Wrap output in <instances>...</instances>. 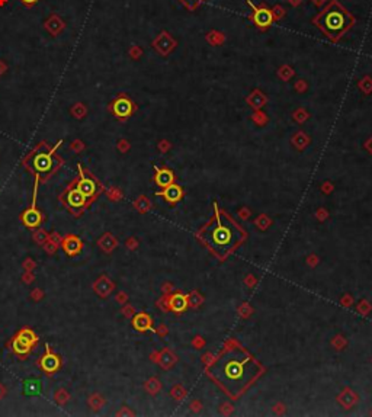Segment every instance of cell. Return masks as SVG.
Segmentation results:
<instances>
[{
    "mask_svg": "<svg viewBox=\"0 0 372 417\" xmlns=\"http://www.w3.org/2000/svg\"><path fill=\"white\" fill-rule=\"evenodd\" d=\"M252 366H255L252 358L239 352H233L220 362L217 372L214 374L231 393H237L246 385L249 380H252L255 374Z\"/></svg>",
    "mask_w": 372,
    "mask_h": 417,
    "instance_id": "6da1fadb",
    "label": "cell"
},
{
    "mask_svg": "<svg viewBox=\"0 0 372 417\" xmlns=\"http://www.w3.org/2000/svg\"><path fill=\"white\" fill-rule=\"evenodd\" d=\"M242 238V231L225 217L217 215L205 233V240L220 254L231 250Z\"/></svg>",
    "mask_w": 372,
    "mask_h": 417,
    "instance_id": "7a4b0ae2",
    "label": "cell"
},
{
    "mask_svg": "<svg viewBox=\"0 0 372 417\" xmlns=\"http://www.w3.org/2000/svg\"><path fill=\"white\" fill-rule=\"evenodd\" d=\"M351 20H352L351 16L343 9L337 6H332L320 16L318 25L327 36L336 38L348 29V26L351 25Z\"/></svg>",
    "mask_w": 372,
    "mask_h": 417,
    "instance_id": "3957f363",
    "label": "cell"
},
{
    "mask_svg": "<svg viewBox=\"0 0 372 417\" xmlns=\"http://www.w3.org/2000/svg\"><path fill=\"white\" fill-rule=\"evenodd\" d=\"M60 144H61V141H58V144H57L51 151H48V153H41V154L35 156L32 164H34V167H35V170H37L38 173H47V172L51 170V167H53V154H54V151L58 148Z\"/></svg>",
    "mask_w": 372,
    "mask_h": 417,
    "instance_id": "277c9868",
    "label": "cell"
},
{
    "mask_svg": "<svg viewBox=\"0 0 372 417\" xmlns=\"http://www.w3.org/2000/svg\"><path fill=\"white\" fill-rule=\"evenodd\" d=\"M35 198H37V183H35V189H34V202H32V207L29 209H26L22 215V221L26 227L29 228H35L41 224L42 221V215L38 209L35 208Z\"/></svg>",
    "mask_w": 372,
    "mask_h": 417,
    "instance_id": "5b68a950",
    "label": "cell"
},
{
    "mask_svg": "<svg viewBox=\"0 0 372 417\" xmlns=\"http://www.w3.org/2000/svg\"><path fill=\"white\" fill-rule=\"evenodd\" d=\"M252 7H253V20H255V23L258 26L265 28V26H269L272 23L274 15H272V12L269 9H266V7H256L253 4H252Z\"/></svg>",
    "mask_w": 372,
    "mask_h": 417,
    "instance_id": "8992f818",
    "label": "cell"
},
{
    "mask_svg": "<svg viewBox=\"0 0 372 417\" xmlns=\"http://www.w3.org/2000/svg\"><path fill=\"white\" fill-rule=\"evenodd\" d=\"M112 109H113V112H115L116 116H119V118H127V116H130L131 112H132V104H131L130 99H127V98L122 96V98H118V99L113 102Z\"/></svg>",
    "mask_w": 372,
    "mask_h": 417,
    "instance_id": "52a82bcc",
    "label": "cell"
},
{
    "mask_svg": "<svg viewBox=\"0 0 372 417\" xmlns=\"http://www.w3.org/2000/svg\"><path fill=\"white\" fill-rule=\"evenodd\" d=\"M41 368L45 372H56L60 368V358L51 352H47L44 358L41 359Z\"/></svg>",
    "mask_w": 372,
    "mask_h": 417,
    "instance_id": "ba28073f",
    "label": "cell"
},
{
    "mask_svg": "<svg viewBox=\"0 0 372 417\" xmlns=\"http://www.w3.org/2000/svg\"><path fill=\"white\" fill-rule=\"evenodd\" d=\"M63 249H64V252L67 253V254H76V253H79L80 252V249H82V241L77 238V237H74V236H69V237H66V240L63 241Z\"/></svg>",
    "mask_w": 372,
    "mask_h": 417,
    "instance_id": "9c48e42d",
    "label": "cell"
},
{
    "mask_svg": "<svg viewBox=\"0 0 372 417\" xmlns=\"http://www.w3.org/2000/svg\"><path fill=\"white\" fill-rule=\"evenodd\" d=\"M67 202L74 208H82L86 204V197L77 188H74L67 194Z\"/></svg>",
    "mask_w": 372,
    "mask_h": 417,
    "instance_id": "30bf717a",
    "label": "cell"
},
{
    "mask_svg": "<svg viewBox=\"0 0 372 417\" xmlns=\"http://www.w3.org/2000/svg\"><path fill=\"white\" fill-rule=\"evenodd\" d=\"M77 189H79L86 198H89V197H93L94 192H96V183L93 182L92 179L82 176V179H80V182H79V185H77Z\"/></svg>",
    "mask_w": 372,
    "mask_h": 417,
    "instance_id": "8fae6325",
    "label": "cell"
},
{
    "mask_svg": "<svg viewBox=\"0 0 372 417\" xmlns=\"http://www.w3.org/2000/svg\"><path fill=\"white\" fill-rule=\"evenodd\" d=\"M12 347H13V350H15L16 353H19V355H26V353L31 350L32 343H29L28 340H25L22 336H19V334H18V336L13 339Z\"/></svg>",
    "mask_w": 372,
    "mask_h": 417,
    "instance_id": "7c38bea8",
    "label": "cell"
},
{
    "mask_svg": "<svg viewBox=\"0 0 372 417\" xmlns=\"http://www.w3.org/2000/svg\"><path fill=\"white\" fill-rule=\"evenodd\" d=\"M172 181H173V175L170 170L167 169H163V170H157V175H156V182L159 186L162 188H166L169 185H172Z\"/></svg>",
    "mask_w": 372,
    "mask_h": 417,
    "instance_id": "4fadbf2b",
    "label": "cell"
},
{
    "mask_svg": "<svg viewBox=\"0 0 372 417\" xmlns=\"http://www.w3.org/2000/svg\"><path fill=\"white\" fill-rule=\"evenodd\" d=\"M23 393L26 396H38L41 393V382L38 380H28L23 382Z\"/></svg>",
    "mask_w": 372,
    "mask_h": 417,
    "instance_id": "5bb4252c",
    "label": "cell"
},
{
    "mask_svg": "<svg viewBox=\"0 0 372 417\" xmlns=\"http://www.w3.org/2000/svg\"><path fill=\"white\" fill-rule=\"evenodd\" d=\"M132 324H134V327H135L137 330L144 331V330H147V328L151 327V320H150V317L146 315V314H138V315H135Z\"/></svg>",
    "mask_w": 372,
    "mask_h": 417,
    "instance_id": "9a60e30c",
    "label": "cell"
},
{
    "mask_svg": "<svg viewBox=\"0 0 372 417\" xmlns=\"http://www.w3.org/2000/svg\"><path fill=\"white\" fill-rule=\"evenodd\" d=\"M163 195H165V198L167 199V201H178L179 198H181V195H182V192H181V189H179V186H176V185H169V186H166V191L163 192Z\"/></svg>",
    "mask_w": 372,
    "mask_h": 417,
    "instance_id": "2e32d148",
    "label": "cell"
},
{
    "mask_svg": "<svg viewBox=\"0 0 372 417\" xmlns=\"http://www.w3.org/2000/svg\"><path fill=\"white\" fill-rule=\"evenodd\" d=\"M19 336H22L25 340H28V342H29V343H32V344L38 340V337L35 336V333H34V331H31V330H28V328L22 330V331L19 333Z\"/></svg>",
    "mask_w": 372,
    "mask_h": 417,
    "instance_id": "e0dca14e",
    "label": "cell"
},
{
    "mask_svg": "<svg viewBox=\"0 0 372 417\" xmlns=\"http://www.w3.org/2000/svg\"><path fill=\"white\" fill-rule=\"evenodd\" d=\"M199 1H202V0H184V3H186L189 7H195Z\"/></svg>",
    "mask_w": 372,
    "mask_h": 417,
    "instance_id": "ac0fdd59",
    "label": "cell"
},
{
    "mask_svg": "<svg viewBox=\"0 0 372 417\" xmlns=\"http://www.w3.org/2000/svg\"><path fill=\"white\" fill-rule=\"evenodd\" d=\"M25 6H32V4H35L38 0H20Z\"/></svg>",
    "mask_w": 372,
    "mask_h": 417,
    "instance_id": "d6986e66",
    "label": "cell"
},
{
    "mask_svg": "<svg viewBox=\"0 0 372 417\" xmlns=\"http://www.w3.org/2000/svg\"><path fill=\"white\" fill-rule=\"evenodd\" d=\"M4 3V0H0V4H3Z\"/></svg>",
    "mask_w": 372,
    "mask_h": 417,
    "instance_id": "ffe728a7",
    "label": "cell"
}]
</instances>
